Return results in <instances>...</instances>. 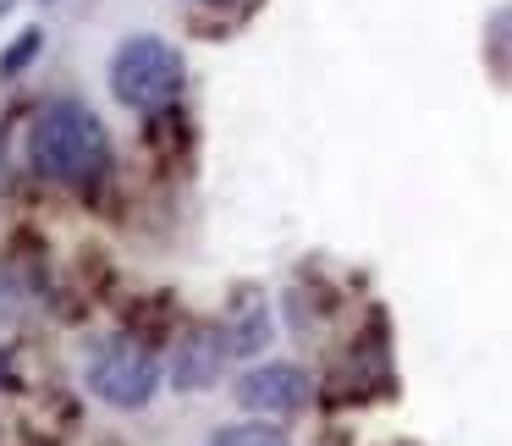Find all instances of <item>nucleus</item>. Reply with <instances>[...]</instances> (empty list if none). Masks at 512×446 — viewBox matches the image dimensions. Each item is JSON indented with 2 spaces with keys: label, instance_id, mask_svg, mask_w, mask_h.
I'll return each mask as SVG.
<instances>
[{
  "label": "nucleus",
  "instance_id": "1",
  "mask_svg": "<svg viewBox=\"0 0 512 446\" xmlns=\"http://www.w3.org/2000/svg\"><path fill=\"white\" fill-rule=\"evenodd\" d=\"M105 160H111V138H105L100 116L89 105L56 100L39 111V122H34V171L39 177L78 188V182L100 177Z\"/></svg>",
  "mask_w": 512,
  "mask_h": 446
},
{
  "label": "nucleus",
  "instance_id": "2",
  "mask_svg": "<svg viewBox=\"0 0 512 446\" xmlns=\"http://www.w3.org/2000/svg\"><path fill=\"white\" fill-rule=\"evenodd\" d=\"M111 89L127 111H160V105H171L182 89L177 45H166V39H155V34L127 39L111 61Z\"/></svg>",
  "mask_w": 512,
  "mask_h": 446
},
{
  "label": "nucleus",
  "instance_id": "3",
  "mask_svg": "<svg viewBox=\"0 0 512 446\" xmlns=\"http://www.w3.org/2000/svg\"><path fill=\"white\" fill-rule=\"evenodd\" d=\"M155 353L133 336H105L89 353V386L94 397H105L111 408H144L155 391Z\"/></svg>",
  "mask_w": 512,
  "mask_h": 446
},
{
  "label": "nucleus",
  "instance_id": "4",
  "mask_svg": "<svg viewBox=\"0 0 512 446\" xmlns=\"http://www.w3.org/2000/svg\"><path fill=\"white\" fill-rule=\"evenodd\" d=\"M303 397H309V375L292 364H265L237 380V402L254 413H292L303 408Z\"/></svg>",
  "mask_w": 512,
  "mask_h": 446
},
{
  "label": "nucleus",
  "instance_id": "5",
  "mask_svg": "<svg viewBox=\"0 0 512 446\" xmlns=\"http://www.w3.org/2000/svg\"><path fill=\"white\" fill-rule=\"evenodd\" d=\"M226 364V336L215 325H193L188 336L177 342V358H171V380L182 391H204Z\"/></svg>",
  "mask_w": 512,
  "mask_h": 446
},
{
  "label": "nucleus",
  "instance_id": "6",
  "mask_svg": "<svg viewBox=\"0 0 512 446\" xmlns=\"http://www.w3.org/2000/svg\"><path fill=\"white\" fill-rule=\"evenodd\" d=\"M210 446H287V435H276L270 424H232V430H221Z\"/></svg>",
  "mask_w": 512,
  "mask_h": 446
},
{
  "label": "nucleus",
  "instance_id": "7",
  "mask_svg": "<svg viewBox=\"0 0 512 446\" xmlns=\"http://www.w3.org/2000/svg\"><path fill=\"white\" fill-rule=\"evenodd\" d=\"M39 45H45V34H39V28H23V34H17V45L0 56V72H6V78H17V72L39 56Z\"/></svg>",
  "mask_w": 512,
  "mask_h": 446
},
{
  "label": "nucleus",
  "instance_id": "8",
  "mask_svg": "<svg viewBox=\"0 0 512 446\" xmlns=\"http://www.w3.org/2000/svg\"><path fill=\"white\" fill-rule=\"evenodd\" d=\"M0 177H6V149H0Z\"/></svg>",
  "mask_w": 512,
  "mask_h": 446
}]
</instances>
